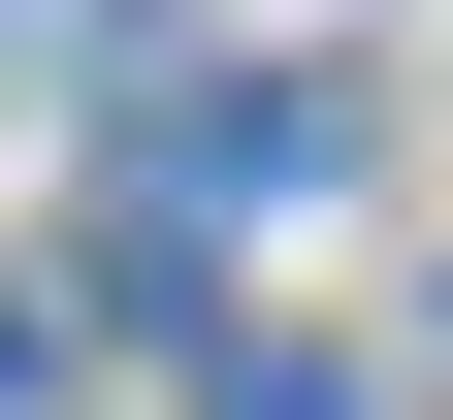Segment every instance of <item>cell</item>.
I'll return each instance as SVG.
<instances>
[{
	"instance_id": "1",
	"label": "cell",
	"mask_w": 453,
	"mask_h": 420,
	"mask_svg": "<svg viewBox=\"0 0 453 420\" xmlns=\"http://www.w3.org/2000/svg\"><path fill=\"white\" fill-rule=\"evenodd\" d=\"M33 388H65V324H33V291H0V420H33Z\"/></svg>"
}]
</instances>
